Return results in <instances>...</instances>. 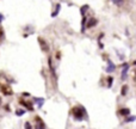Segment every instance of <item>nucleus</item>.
<instances>
[{"instance_id": "obj_1", "label": "nucleus", "mask_w": 136, "mask_h": 129, "mask_svg": "<svg viewBox=\"0 0 136 129\" xmlns=\"http://www.w3.org/2000/svg\"><path fill=\"white\" fill-rule=\"evenodd\" d=\"M73 115H74V118L78 120V121H81L82 118L85 117L86 115V111L82 106H76L74 110H73Z\"/></svg>"}, {"instance_id": "obj_2", "label": "nucleus", "mask_w": 136, "mask_h": 129, "mask_svg": "<svg viewBox=\"0 0 136 129\" xmlns=\"http://www.w3.org/2000/svg\"><path fill=\"white\" fill-rule=\"evenodd\" d=\"M122 67H123V69H122V74H121L122 77H121V78H122V80H125V78H127V73H128V71H129V65H128V63H124Z\"/></svg>"}, {"instance_id": "obj_3", "label": "nucleus", "mask_w": 136, "mask_h": 129, "mask_svg": "<svg viewBox=\"0 0 136 129\" xmlns=\"http://www.w3.org/2000/svg\"><path fill=\"white\" fill-rule=\"evenodd\" d=\"M108 65H109V66L106 67V72H108V73H111V72L115 71L116 67H115V65H113V62H112L111 60H108Z\"/></svg>"}, {"instance_id": "obj_4", "label": "nucleus", "mask_w": 136, "mask_h": 129, "mask_svg": "<svg viewBox=\"0 0 136 129\" xmlns=\"http://www.w3.org/2000/svg\"><path fill=\"white\" fill-rule=\"evenodd\" d=\"M95 24H97V19H95V18H90V20L87 22V25H86V28L90 29V28H92V26H94Z\"/></svg>"}, {"instance_id": "obj_5", "label": "nucleus", "mask_w": 136, "mask_h": 129, "mask_svg": "<svg viewBox=\"0 0 136 129\" xmlns=\"http://www.w3.org/2000/svg\"><path fill=\"white\" fill-rule=\"evenodd\" d=\"M118 114L122 115V116H125V117H128V116H130V110L127 108V109H121L119 111H118Z\"/></svg>"}, {"instance_id": "obj_6", "label": "nucleus", "mask_w": 136, "mask_h": 129, "mask_svg": "<svg viewBox=\"0 0 136 129\" xmlns=\"http://www.w3.org/2000/svg\"><path fill=\"white\" fill-rule=\"evenodd\" d=\"M38 42L42 43V50H43V52H48V50H49V48H48V44L44 42L42 38H38Z\"/></svg>"}, {"instance_id": "obj_7", "label": "nucleus", "mask_w": 136, "mask_h": 129, "mask_svg": "<svg viewBox=\"0 0 136 129\" xmlns=\"http://www.w3.org/2000/svg\"><path fill=\"white\" fill-rule=\"evenodd\" d=\"M34 100L37 103V106L38 108H42L43 106V103H44V98H37V97H35L34 98Z\"/></svg>"}, {"instance_id": "obj_8", "label": "nucleus", "mask_w": 136, "mask_h": 129, "mask_svg": "<svg viewBox=\"0 0 136 129\" xmlns=\"http://www.w3.org/2000/svg\"><path fill=\"white\" fill-rule=\"evenodd\" d=\"M135 120H136V116H128L124 120V123H130V122H134Z\"/></svg>"}, {"instance_id": "obj_9", "label": "nucleus", "mask_w": 136, "mask_h": 129, "mask_svg": "<svg viewBox=\"0 0 136 129\" xmlns=\"http://www.w3.org/2000/svg\"><path fill=\"white\" fill-rule=\"evenodd\" d=\"M60 9H61V5H60V4H57V5H56V10H55V12H53V13H51V17H53V18H54V17H56V16L59 14V12H60Z\"/></svg>"}, {"instance_id": "obj_10", "label": "nucleus", "mask_w": 136, "mask_h": 129, "mask_svg": "<svg viewBox=\"0 0 136 129\" xmlns=\"http://www.w3.org/2000/svg\"><path fill=\"white\" fill-rule=\"evenodd\" d=\"M35 129H45V124L42 122L41 120H40V122L36 124V128H35Z\"/></svg>"}, {"instance_id": "obj_11", "label": "nucleus", "mask_w": 136, "mask_h": 129, "mask_svg": "<svg viewBox=\"0 0 136 129\" xmlns=\"http://www.w3.org/2000/svg\"><path fill=\"white\" fill-rule=\"evenodd\" d=\"M24 114H25V110H24V109H18V110L16 111V115H17V116H23Z\"/></svg>"}, {"instance_id": "obj_12", "label": "nucleus", "mask_w": 136, "mask_h": 129, "mask_svg": "<svg viewBox=\"0 0 136 129\" xmlns=\"http://www.w3.org/2000/svg\"><path fill=\"white\" fill-rule=\"evenodd\" d=\"M127 91H128V87H127V86L124 85L122 87V92H121V95H122V96H125V93H127Z\"/></svg>"}, {"instance_id": "obj_13", "label": "nucleus", "mask_w": 136, "mask_h": 129, "mask_svg": "<svg viewBox=\"0 0 136 129\" xmlns=\"http://www.w3.org/2000/svg\"><path fill=\"white\" fill-rule=\"evenodd\" d=\"M24 128H25V129H32V127H31V124H30L29 122H25V124H24Z\"/></svg>"}, {"instance_id": "obj_14", "label": "nucleus", "mask_w": 136, "mask_h": 129, "mask_svg": "<svg viewBox=\"0 0 136 129\" xmlns=\"http://www.w3.org/2000/svg\"><path fill=\"white\" fill-rule=\"evenodd\" d=\"M87 9H88V6H87V5H85V6H82V10H81V14H82V16L85 14V11H86Z\"/></svg>"}, {"instance_id": "obj_15", "label": "nucleus", "mask_w": 136, "mask_h": 129, "mask_svg": "<svg viewBox=\"0 0 136 129\" xmlns=\"http://www.w3.org/2000/svg\"><path fill=\"white\" fill-rule=\"evenodd\" d=\"M108 84H109V85H108V87H111V86H112V78H111V77L108 79Z\"/></svg>"}, {"instance_id": "obj_16", "label": "nucleus", "mask_w": 136, "mask_h": 129, "mask_svg": "<svg viewBox=\"0 0 136 129\" xmlns=\"http://www.w3.org/2000/svg\"><path fill=\"white\" fill-rule=\"evenodd\" d=\"M113 4H115V5L121 6V5H123V4H124V1H119V0H118V1H113Z\"/></svg>"}, {"instance_id": "obj_17", "label": "nucleus", "mask_w": 136, "mask_h": 129, "mask_svg": "<svg viewBox=\"0 0 136 129\" xmlns=\"http://www.w3.org/2000/svg\"><path fill=\"white\" fill-rule=\"evenodd\" d=\"M2 20H4V16H2V14L0 13V23H1Z\"/></svg>"}, {"instance_id": "obj_18", "label": "nucleus", "mask_w": 136, "mask_h": 129, "mask_svg": "<svg viewBox=\"0 0 136 129\" xmlns=\"http://www.w3.org/2000/svg\"><path fill=\"white\" fill-rule=\"evenodd\" d=\"M134 65H136V61H134Z\"/></svg>"}]
</instances>
